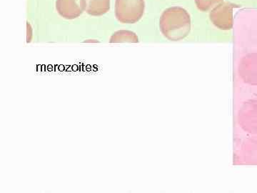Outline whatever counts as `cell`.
Instances as JSON below:
<instances>
[{"instance_id":"8","label":"cell","mask_w":257,"mask_h":193,"mask_svg":"<svg viewBox=\"0 0 257 193\" xmlns=\"http://www.w3.org/2000/svg\"><path fill=\"white\" fill-rule=\"evenodd\" d=\"M85 12L92 16H101L110 9V0H84Z\"/></svg>"},{"instance_id":"9","label":"cell","mask_w":257,"mask_h":193,"mask_svg":"<svg viewBox=\"0 0 257 193\" xmlns=\"http://www.w3.org/2000/svg\"><path fill=\"white\" fill-rule=\"evenodd\" d=\"M138 37L133 32L121 31L116 32L111 37L110 42H138Z\"/></svg>"},{"instance_id":"6","label":"cell","mask_w":257,"mask_h":193,"mask_svg":"<svg viewBox=\"0 0 257 193\" xmlns=\"http://www.w3.org/2000/svg\"><path fill=\"white\" fill-rule=\"evenodd\" d=\"M56 8L62 18L74 20L85 11V4L84 0H57Z\"/></svg>"},{"instance_id":"7","label":"cell","mask_w":257,"mask_h":193,"mask_svg":"<svg viewBox=\"0 0 257 193\" xmlns=\"http://www.w3.org/2000/svg\"><path fill=\"white\" fill-rule=\"evenodd\" d=\"M240 160L246 165H257V137L248 139L241 145Z\"/></svg>"},{"instance_id":"5","label":"cell","mask_w":257,"mask_h":193,"mask_svg":"<svg viewBox=\"0 0 257 193\" xmlns=\"http://www.w3.org/2000/svg\"><path fill=\"white\" fill-rule=\"evenodd\" d=\"M239 74L246 84L257 85V53L245 56L240 62Z\"/></svg>"},{"instance_id":"1","label":"cell","mask_w":257,"mask_h":193,"mask_svg":"<svg viewBox=\"0 0 257 193\" xmlns=\"http://www.w3.org/2000/svg\"><path fill=\"white\" fill-rule=\"evenodd\" d=\"M161 32L172 41H179L189 35L191 30V19L183 8L173 7L166 10L160 20Z\"/></svg>"},{"instance_id":"4","label":"cell","mask_w":257,"mask_h":193,"mask_svg":"<svg viewBox=\"0 0 257 193\" xmlns=\"http://www.w3.org/2000/svg\"><path fill=\"white\" fill-rule=\"evenodd\" d=\"M234 7V5L229 3H222L217 5L209 15L211 23L220 30H231L233 26Z\"/></svg>"},{"instance_id":"2","label":"cell","mask_w":257,"mask_h":193,"mask_svg":"<svg viewBox=\"0 0 257 193\" xmlns=\"http://www.w3.org/2000/svg\"><path fill=\"white\" fill-rule=\"evenodd\" d=\"M145 7L144 0H116L115 15L121 23H136L143 18Z\"/></svg>"},{"instance_id":"10","label":"cell","mask_w":257,"mask_h":193,"mask_svg":"<svg viewBox=\"0 0 257 193\" xmlns=\"http://www.w3.org/2000/svg\"><path fill=\"white\" fill-rule=\"evenodd\" d=\"M223 0H195V3L198 9L202 12H207L214 5L219 4Z\"/></svg>"},{"instance_id":"3","label":"cell","mask_w":257,"mask_h":193,"mask_svg":"<svg viewBox=\"0 0 257 193\" xmlns=\"http://www.w3.org/2000/svg\"><path fill=\"white\" fill-rule=\"evenodd\" d=\"M237 120L243 131L257 135V100L243 103L238 113Z\"/></svg>"}]
</instances>
